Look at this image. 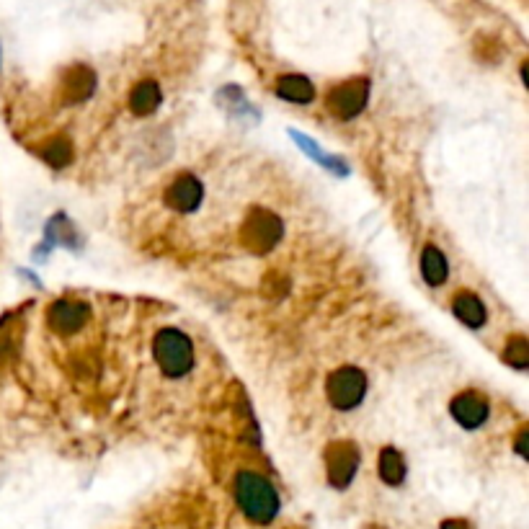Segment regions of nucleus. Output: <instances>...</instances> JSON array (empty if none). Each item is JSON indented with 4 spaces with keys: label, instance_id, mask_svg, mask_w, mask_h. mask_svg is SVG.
<instances>
[{
    "label": "nucleus",
    "instance_id": "2eb2a0df",
    "mask_svg": "<svg viewBox=\"0 0 529 529\" xmlns=\"http://www.w3.org/2000/svg\"><path fill=\"white\" fill-rule=\"evenodd\" d=\"M377 468H380V478L385 480V483H390V486H398V483H403V478H406V460H403V455H400L398 450H393V447H385V450L380 452Z\"/></svg>",
    "mask_w": 529,
    "mask_h": 529
},
{
    "label": "nucleus",
    "instance_id": "f8f14e48",
    "mask_svg": "<svg viewBox=\"0 0 529 529\" xmlns=\"http://www.w3.org/2000/svg\"><path fill=\"white\" fill-rule=\"evenodd\" d=\"M421 277L429 287H442L450 279V261L437 246H426L421 251Z\"/></svg>",
    "mask_w": 529,
    "mask_h": 529
},
{
    "label": "nucleus",
    "instance_id": "9b49d317",
    "mask_svg": "<svg viewBox=\"0 0 529 529\" xmlns=\"http://www.w3.org/2000/svg\"><path fill=\"white\" fill-rule=\"evenodd\" d=\"M452 313L457 315L462 326L468 328H483L488 320L486 305L473 292H457L455 300H452Z\"/></svg>",
    "mask_w": 529,
    "mask_h": 529
},
{
    "label": "nucleus",
    "instance_id": "f03ea898",
    "mask_svg": "<svg viewBox=\"0 0 529 529\" xmlns=\"http://www.w3.org/2000/svg\"><path fill=\"white\" fill-rule=\"evenodd\" d=\"M153 354L160 372L168 377H184L194 367V344L179 328H163L153 341Z\"/></svg>",
    "mask_w": 529,
    "mask_h": 529
},
{
    "label": "nucleus",
    "instance_id": "39448f33",
    "mask_svg": "<svg viewBox=\"0 0 529 529\" xmlns=\"http://www.w3.org/2000/svg\"><path fill=\"white\" fill-rule=\"evenodd\" d=\"M240 238H243L246 248H251V251H269V248H274L282 240V222H279L277 215H271V212L256 210L246 220L243 230H240Z\"/></svg>",
    "mask_w": 529,
    "mask_h": 529
},
{
    "label": "nucleus",
    "instance_id": "a211bd4d",
    "mask_svg": "<svg viewBox=\"0 0 529 529\" xmlns=\"http://www.w3.org/2000/svg\"><path fill=\"white\" fill-rule=\"evenodd\" d=\"M442 529H468V524H465V522H460V519H452V522H447V524H444Z\"/></svg>",
    "mask_w": 529,
    "mask_h": 529
},
{
    "label": "nucleus",
    "instance_id": "dca6fc26",
    "mask_svg": "<svg viewBox=\"0 0 529 529\" xmlns=\"http://www.w3.org/2000/svg\"><path fill=\"white\" fill-rule=\"evenodd\" d=\"M42 158L55 168H65L73 160V145L65 137H55L42 148Z\"/></svg>",
    "mask_w": 529,
    "mask_h": 529
},
{
    "label": "nucleus",
    "instance_id": "0eeeda50",
    "mask_svg": "<svg viewBox=\"0 0 529 529\" xmlns=\"http://www.w3.org/2000/svg\"><path fill=\"white\" fill-rule=\"evenodd\" d=\"M88 318H91V310H88L86 302H73V300H60L55 302L47 313L50 326L57 333H75L86 326Z\"/></svg>",
    "mask_w": 529,
    "mask_h": 529
},
{
    "label": "nucleus",
    "instance_id": "6ab92c4d",
    "mask_svg": "<svg viewBox=\"0 0 529 529\" xmlns=\"http://www.w3.org/2000/svg\"><path fill=\"white\" fill-rule=\"evenodd\" d=\"M524 444H527V431H522V434H519V439H517V452H519V455H524Z\"/></svg>",
    "mask_w": 529,
    "mask_h": 529
},
{
    "label": "nucleus",
    "instance_id": "4468645a",
    "mask_svg": "<svg viewBox=\"0 0 529 529\" xmlns=\"http://www.w3.org/2000/svg\"><path fill=\"white\" fill-rule=\"evenodd\" d=\"M160 106V86L155 80H140L130 93V109L137 117H148Z\"/></svg>",
    "mask_w": 529,
    "mask_h": 529
},
{
    "label": "nucleus",
    "instance_id": "ddd939ff",
    "mask_svg": "<svg viewBox=\"0 0 529 529\" xmlns=\"http://www.w3.org/2000/svg\"><path fill=\"white\" fill-rule=\"evenodd\" d=\"M277 96L290 104H310L315 99V86L305 75H282L277 80Z\"/></svg>",
    "mask_w": 529,
    "mask_h": 529
},
{
    "label": "nucleus",
    "instance_id": "7ed1b4c3",
    "mask_svg": "<svg viewBox=\"0 0 529 529\" xmlns=\"http://www.w3.org/2000/svg\"><path fill=\"white\" fill-rule=\"evenodd\" d=\"M326 395L336 411H354L367 395V375L359 367H339L328 375Z\"/></svg>",
    "mask_w": 529,
    "mask_h": 529
},
{
    "label": "nucleus",
    "instance_id": "20e7f679",
    "mask_svg": "<svg viewBox=\"0 0 529 529\" xmlns=\"http://www.w3.org/2000/svg\"><path fill=\"white\" fill-rule=\"evenodd\" d=\"M367 99H370V83H367V78H354L333 88V91L328 93L326 104L333 117L354 119L364 111Z\"/></svg>",
    "mask_w": 529,
    "mask_h": 529
},
{
    "label": "nucleus",
    "instance_id": "6e6552de",
    "mask_svg": "<svg viewBox=\"0 0 529 529\" xmlns=\"http://www.w3.org/2000/svg\"><path fill=\"white\" fill-rule=\"evenodd\" d=\"M202 184L194 176H179L166 189V204L176 212H194L202 204Z\"/></svg>",
    "mask_w": 529,
    "mask_h": 529
},
{
    "label": "nucleus",
    "instance_id": "1a4fd4ad",
    "mask_svg": "<svg viewBox=\"0 0 529 529\" xmlns=\"http://www.w3.org/2000/svg\"><path fill=\"white\" fill-rule=\"evenodd\" d=\"M359 455L351 444H333L328 450V478L333 486H346L357 473Z\"/></svg>",
    "mask_w": 529,
    "mask_h": 529
},
{
    "label": "nucleus",
    "instance_id": "9d476101",
    "mask_svg": "<svg viewBox=\"0 0 529 529\" xmlns=\"http://www.w3.org/2000/svg\"><path fill=\"white\" fill-rule=\"evenodd\" d=\"M93 88H96V75L86 65H75L62 78V99L68 104H78V101L91 99Z\"/></svg>",
    "mask_w": 529,
    "mask_h": 529
},
{
    "label": "nucleus",
    "instance_id": "f3484780",
    "mask_svg": "<svg viewBox=\"0 0 529 529\" xmlns=\"http://www.w3.org/2000/svg\"><path fill=\"white\" fill-rule=\"evenodd\" d=\"M504 362L509 364V367H514V370H527L529 346L524 336H514V339H509L504 351Z\"/></svg>",
    "mask_w": 529,
    "mask_h": 529
},
{
    "label": "nucleus",
    "instance_id": "f257e3e1",
    "mask_svg": "<svg viewBox=\"0 0 529 529\" xmlns=\"http://www.w3.org/2000/svg\"><path fill=\"white\" fill-rule=\"evenodd\" d=\"M235 499L248 519L256 524H269L277 517L279 496L269 480L259 473H240L235 478Z\"/></svg>",
    "mask_w": 529,
    "mask_h": 529
},
{
    "label": "nucleus",
    "instance_id": "423d86ee",
    "mask_svg": "<svg viewBox=\"0 0 529 529\" xmlns=\"http://www.w3.org/2000/svg\"><path fill=\"white\" fill-rule=\"evenodd\" d=\"M452 419L462 426V429H480L491 416V403L475 390H462L450 400Z\"/></svg>",
    "mask_w": 529,
    "mask_h": 529
}]
</instances>
